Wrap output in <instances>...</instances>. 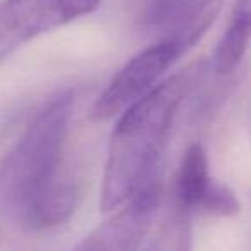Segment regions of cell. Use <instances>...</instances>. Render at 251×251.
<instances>
[{
	"label": "cell",
	"mask_w": 251,
	"mask_h": 251,
	"mask_svg": "<svg viewBox=\"0 0 251 251\" xmlns=\"http://www.w3.org/2000/svg\"><path fill=\"white\" fill-rule=\"evenodd\" d=\"M182 55L184 52L169 40H157L153 45L141 50L112 77L103 93H100L91 107V119L105 121L122 114L150 93L169 67Z\"/></svg>",
	"instance_id": "277c9868"
},
{
	"label": "cell",
	"mask_w": 251,
	"mask_h": 251,
	"mask_svg": "<svg viewBox=\"0 0 251 251\" xmlns=\"http://www.w3.org/2000/svg\"><path fill=\"white\" fill-rule=\"evenodd\" d=\"M251 40V0H236L230 23L213 52V69L226 74L236 69Z\"/></svg>",
	"instance_id": "ba28073f"
},
{
	"label": "cell",
	"mask_w": 251,
	"mask_h": 251,
	"mask_svg": "<svg viewBox=\"0 0 251 251\" xmlns=\"http://www.w3.org/2000/svg\"><path fill=\"white\" fill-rule=\"evenodd\" d=\"M239 201H237L234 191L229 186L222 184V182H213L210 188L208 195L205 196L203 203L200 205V213H206V215H215V217H230L236 215L239 212Z\"/></svg>",
	"instance_id": "30bf717a"
},
{
	"label": "cell",
	"mask_w": 251,
	"mask_h": 251,
	"mask_svg": "<svg viewBox=\"0 0 251 251\" xmlns=\"http://www.w3.org/2000/svg\"><path fill=\"white\" fill-rule=\"evenodd\" d=\"M73 107L71 91L53 97L0 162V212L25 230L52 229L76 210L64 158Z\"/></svg>",
	"instance_id": "6da1fadb"
},
{
	"label": "cell",
	"mask_w": 251,
	"mask_h": 251,
	"mask_svg": "<svg viewBox=\"0 0 251 251\" xmlns=\"http://www.w3.org/2000/svg\"><path fill=\"white\" fill-rule=\"evenodd\" d=\"M189 215L191 213L174 201L155 232L148 237L143 251H191Z\"/></svg>",
	"instance_id": "9c48e42d"
},
{
	"label": "cell",
	"mask_w": 251,
	"mask_h": 251,
	"mask_svg": "<svg viewBox=\"0 0 251 251\" xmlns=\"http://www.w3.org/2000/svg\"><path fill=\"white\" fill-rule=\"evenodd\" d=\"M100 0H4L0 4V64L36 36L93 12Z\"/></svg>",
	"instance_id": "3957f363"
},
{
	"label": "cell",
	"mask_w": 251,
	"mask_h": 251,
	"mask_svg": "<svg viewBox=\"0 0 251 251\" xmlns=\"http://www.w3.org/2000/svg\"><path fill=\"white\" fill-rule=\"evenodd\" d=\"M160 193L151 182L91 230L73 251H141L158 210Z\"/></svg>",
	"instance_id": "5b68a950"
},
{
	"label": "cell",
	"mask_w": 251,
	"mask_h": 251,
	"mask_svg": "<svg viewBox=\"0 0 251 251\" xmlns=\"http://www.w3.org/2000/svg\"><path fill=\"white\" fill-rule=\"evenodd\" d=\"M220 7L222 0H147L143 25L186 53L206 33Z\"/></svg>",
	"instance_id": "8992f818"
},
{
	"label": "cell",
	"mask_w": 251,
	"mask_h": 251,
	"mask_svg": "<svg viewBox=\"0 0 251 251\" xmlns=\"http://www.w3.org/2000/svg\"><path fill=\"white\" fill-rule=\"evenodd\" d=\"M191 84V73L174 74L122 112L108 143L100 191L103 212H115L151 184L179 105Z\"/></svg>",
	"instance_id": "7a4b0ae2"
},
{
	"label": "cell",
	"mask_w": 251,
	"mask_h": 251,
	"mask_svg": "<svg viewBox=\"0 0 251 251\" xmlns=\"http://www.w3.org/2000/svg\"><path fill=\"white\" fill-rule=\"evenodd\" d=\"M213 179L210 176L208 158L205 148L200 143H195L186 150L182 157L181 167L177 174L176 186V203L188 213L198 212L200 205L208 195L213 186Z\"/></svg>",
	"instance_id": "52a82bcc"
}]
</instances>
